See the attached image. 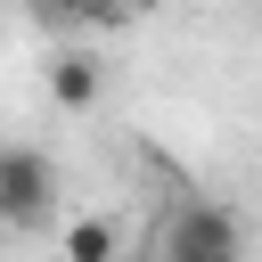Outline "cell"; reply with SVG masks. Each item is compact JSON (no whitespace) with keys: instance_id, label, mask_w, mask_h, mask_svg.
<instances>
[{"instance_id":"6","label":"cell","mask_w":262,"mask_h":262,"mask_svg":"<svg viewBox=\"0 0 262 262\" xmlns=\"http://www.w3.org/2000/svg\"><path fill=\"white\" fill-rule=\"evenodd\" d=\"M33 8H41V16H57V8H90V0H33Z\"/></svg>"},{"instance_id":"3","label":"cell","mask_w":262,"mask_h":262,"mask_svg":"<svg viewBox=\"0 0 262 262\" xmlns=\"http://www.w3.org/2000/svg\"><path fill=\"white\" fill-rule=\"evenodd\" d=\"M98 90H106V74H98L90 49H57V57H49V98H57L66 115H90Z\"/></svg>"},{"instance_id":"2","label":"cell","mask_w":262,"mask_h":262,"mask_svg":"<svg viewBox=\"0 0 262 262\" xmlns=\"http://www.w3.org/2000/svg\"><path fill=\"white\" fill-rule=\"evenodd\" d=\"M57 196H66L57 164H49L33 139H16V147L0 156V213H8V229H41V221L57 213Z\"/></svg>"},{"instance_id":"1","label":"cell","mask_w":262,"mask_h":262,"mask_svg":"<svg viewBox=\"0 0 262 262\" xmlns=\"http://www.w3.org/2000/svg\"><path fill=\"white\" fill-rule=\"evenodd\" d=\"M156 262H246V229L221 196H180L156 237Z\"/></svg>"},{"instance_id":"4","label":"cell","mask_w":262,"mask_h":262,"mask_svg":"<svg viewBox=\"0 0 262 262\" xmlns=\"http://www.w3.org/2000/svg\"><path fill=\"white\" fill-rule=\"evenodd\" d=\"M57 262H123V221L115 213H74L57 237Z\"/></svg>"},{"instance_id":"5","label":"cell","mask_w":262,"mask_h":262,"mask_svg":"<svg viewBox=\"0 0 262 262\" xmlns=\"http://www.w3.org/2000/svg\"><path fill=\"white\" fill-rule=\"evenodd\" d=\"M147 8H156V0H90V16H115V25H123V16H147Z\"/></svg>"}]
</instances>
